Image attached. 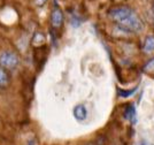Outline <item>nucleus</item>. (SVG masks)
<instances>
[{
  "mask_svg": "<svg viewBox=\"0 0 154 145\" xmlns=\"http://www.w3.org/2000/svg\"><path fill=\"white\" fill-rule=\"evenodd\" d=\"M109 17L122 29H127L131 32H140L144 29V24L140 17L130 7L117 6L112 8L108 13Z\"/></svg>",
  "mask_w": 154,
  "mask_h": 145,
  "instance_id": "f257e3e1",
  "label": "nucleus"
},
{
  "mask_svg": "<svg viewBox=\"0 0 154 145\" xmlns=\"http://www.w3.org/2000/svg\"><path fill=\"white\" fill-rule=\"evenodd\" d=\"M0 63L7 68L13 69L19 65V58L16 57V54H14L13 52L6 51L0 54Z\"/></svg>",
  "mask_w": 154,
  "mask_h": 145,
  "instance_id": "f03ea898",
  "label": "nucleus"
},
{
  "mask_svg": "<svg viewBox=\"0 0 154 145\" xmlns=\"http://www.w3.org/2000/svg\"><path fill=\"white\" fill-rule=\"evenodd\" d=\"M51 22H52L53 28H55V29L60 28L61 24H62V22H63V14H62L61 9H60L59 7H55V8L53 9L52 15H51Z\"/></svg>",
  "mask_w": 154,
  "mask_h": 145,
  "instance_id": "7ed1b4c3",
  "label": "nucleus"
},
{
  "mask_svg": "<svg viewBox=\"0 0 154 145\" xmlns=\"http://www.w3.org/2000/svg\"><path fill=\"white\" fill-rule=\"evenodd\" d=\"M74 115L78 121H82L86 119V115H88V112H86V108L84 105H77L76 107L74 108Z\"/></svg>",
  "mask_w": 154,
  "mask_h": 145,
  "instance_id": "20e7f679",
  "label": "nucleus"
},
{
  "mask_svg": "<svg viewBox=\"0 0 154 145\" xmlns=\"http://www.w3.org/2000/svg\"><path fill=\"white\" fill-rule=\"evenodd\" d=\"M144 51L146 53H152L154 51V36H148L144 43Z\"/></svg>",
  "mask_w": 154,
  "mask_h": 145,
  "instance_id": "39448f33",
  "label": "nucleus"
},
{
  "mask_svg": "<svg viewBox=\"0 0 154 145\" xmlns=\"http://www.w3.org/2000/svg\"><path fill=\"white\" fill-rule=\"evenodd\" d=\"M9 83V77L7 71L2 67H0V87H7Z\"/></svg>",
  "mask_w": 154,
  "mask_h": 145,
  "instance_id": "423d86ee",
  "label": "nucleus"
},
{
  "mask_svg": "<svg viewBox=\"0 0 154 145\" xmlns=\"http://www.w3.org/2000/svg\"><path fill=\"white\" fill-rule=\"evenodd\" d=\"M125 118H127L129 121H132V122H135L136 111H135V107H134L132 105H129L128 108H127V111H125Z\"/></svg>",
  "mask_w": 154,
  "mask_h": 145,
  "instance_id": "0eeeda50",
  "label": "nucleus"
},
{
  "mask_svg": "<svg viewBox=\"0 0 154 145\" xmlns=\"http://www.w3.org/2000/svg\"><path fill=\"white\" fill-rule=\"evenodd\" d=\"M144 70H145V71H147V73H154V59L149 60V61L145 65Z\"/></svg>",
  "mask_w": 154,
  "mask_h": 145,
  "instance_id": "6e6552de",
  "label": "nucleus"
},
{
  "mask_svg": "<svg viewBox=\"0 0 154 145\" xmlns=\"http://www.w3.org/2000/svg\"><path fill=\"white\" fill-rule=\"evenodd\" d=\"M123 92H125V93H122V95H120V96H122V97H129V96L132 95L134 92H136V89H132V90H130V91H123Z\"/></svg>",
  "mask_w": 154,
  "mask_h": 145,
  "instance_id": "1a4fd4ad",
  "label": "nucleus"
},
{
  "mask_svg": "<svg viewBox=\"0 0 154 145\" xmlns=\"http://www.w3.org/2000/svg\"><path fill=\"white\" fill-rule=\"evenodd\" d=\"M45 2H46V0H36V4H37L38 6H43Z\"/></svg>",
  "mask_w": 154,
  "mask_h": 145,
  "instance_id": "9d476101",
  "label": "nucleus"
},
{
  "mask_svg": "<svg viewBox=\"0 0 154 145\" xmlns=\"http://www.w3.org/2000/svg\"><path fill=\"white\" fill-rule=\"evenodd\" d=\"M153 13H154V5H153Z\"/></svg>",
  "mask_w": 154,
  "mask_h": 145,
  "instance_id": "9b49d317",
  "label": "nucleus"
}]
</instances>
